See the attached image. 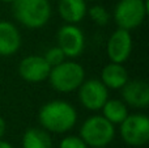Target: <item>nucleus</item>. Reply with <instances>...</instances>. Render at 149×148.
Returning <instances> with one entry per match:
<instances>
[{"mask_svg":"<svg viewBox=\"0 0 149 148\" xmlns=\"http://www.w3.org/2000/svg\"><path fill=\"white\" fill-rule=\"evenodd\" d=\"M79 100L85 109L97 112L109 100V89L97 79L84 80L79 87Z\"/></svg>","mask_w":149,"mask_h":148,"instance_id":"7","label":"nucleus"},{"mask_svg":"<svg viewBox=\"0 0 149 148\" xmlns=\"http://www.w3.org/2000/svg\"><path fill=\"white\" fill-rule=\"evenodd\" d=\"M21 47V33L10 21H0V57H10Z\"/></svg>","mask_w":149,"mask_h":148,"instance_id":"12","label":"nucleus"},{"mask_svg":"<svg viewBox=\"0 0 149 148\" xmlns=\"http://www.w3.org/2000/svg\"><path fill=\"white\" fill-rule=\"evenodd\" d=\"M43 58L50 64V67H55V66L60 64V63H63L65 60L64 52L62 51V49H60L59 46H54V47H51V49H49L45 52Z\"/></svg>","mask_w":149,"mask_h":148,"instance_id":"18","label":"nucleus"},{"mask_svg":"<svg viewBox=\"0 0 149 148\" xmlns=\"http://www.w3.org/2000/svg\"><path fill=\"white\" fill-rule=\"evenodd\" d=\"M86 13L89 15L90 20L94 24H97L98 26L107 25L109 20H110V15H109L107 9L102 5H93L92 8L86 10Z\"/></svg>","mask_w":149,"mask_h":148,"instance_id":"17","label":"nucleus"},{"mask_svg":"<svg viewBox=\"0 0 149 148\" xmlns=\"http://www.w3.org/2000/svg\"><path fill=\"white\" fill-rule=\"evenodd\" d=\"M58 46L64 52L65 58H77L85 47V37L76 24H65L58 31Z\"/></svg>","mask_w":149,"mask_h":148,"instance_id":"8","label":"nucleus"},{"mask_svg":"<svg viewBox=\"0 0 149 148\" xmlns=\"http://www.w3.org/2000/svg\"><path fill=\"white\" fill-rule=\"evenodd\" d=\"M0 148H13V146L10 143H8V142L0 139Z\"/></svg>","mask_w":149,"mask_h":148,"instance_id":"21","label":"nucleus"},{"mask_svg":"<svg viewBox=\"0 0 149 148\" xmlns=\"http://www.w3.org/2000/svg\"><path fill=\"white\" fill-rule=\"evenodd\" d=\"M55 1H59V0H55Z\"/></svg>","mask_w":149,"mask_h":148,"instance_id":"24","label":"nucleus"},{"mask_svg":"<svg viewBox=\"0 0 149 148\" xmlns=\"http://www.w3.org/2000/svg\"><path fill=\"white\" fill-rule=\"evenodd\" d=\"M122 97L126 105L136 109H147L149 105V85L144 80L127 81L122 87Z\"/></svg>","mask_w":149,"mask_h":148,"instance_id":"11","label":"nucleus"},{"mask_svg":"<svg viewBox=\"0 0 149 148\" xmlns=\"http://www.w3.org/2000/svg\"><path fill=\"white\" fill-rule=\"evenodd\" d=\"M101 148H106V147H101Z\"/></svg>","mask_w":149,"mask_h":148,"instance_id":"23","label":"nucleus"},{"mask_svg":"<svg viewBox=\"0 0 149 148\" xmlns=\"http://www.w3.org/2000/svg\"><path fill=\"white\" fill-rule=\"evenodd\" d=\"M51 87L60 93H70L82 84L85 80V71L81 64L72 60H64L63 63L51 67L47 77Z\"/></svg>","mask_w":149,"mask_h":148,"instance_id":"3","label":"nucleus"},{"mask_svg":"<svg viewBox=\"0 0 149 148\" xmlns=\"http://www.w3.org/2000/svg\"><path fill=\"white\" fill-rule=\"evenodd\" d=\"M38 121L41 127L49 133L63 134L74 127L77 122V112L70 102L54 100L39 109Z\"/></svg>","mask_w":149,"mask_h":148,"instance_id":"1","label":"nucleus"},{"mask_svg":"<svg viewBox=\"0 0 149 148\" xmlns=\"http://www.w3.org/2000/svg\"><path fill=\"white\" fill-rule=\"evenodd\" d=\"M102 115L113 125H120L128 115V108L126 102L120 100H107L102 106Z\"/></svg>","mask_w":149,"mask_h":148,"instance_id":"16","label":"nucleus"},{"mask_svg":"<svg viewBox=\"0 0 149 148\" xmlns=\"http://www.w3.org/2000/svg\"><path fill=\"white\" fill-rule=\"evenodd\" d=\"M58 10L67 24H77L86 16V0H59Z\"/></svg>","mask_w":149,"mask_h":148,"instance_id":"14","label":"nucleus"},{"mask_svg":"<svg viewBox=\"0 0 149 148\" xmlns=\"http://www.w3.org/2000/svg\"><path fill=\"white\" fill-rule=\"evenodd\" d=\"M0 1H3V3H7V4H10V3L13 1V0H0Z\"/></svg>","mask_w":149,"mask_h":148,"instance_id":"22","label":"nucleus"},{"mask_svg":"<svg viewBox=\"0 0 149 148\" xmlns=\"http://www.w3.org/2000/svg\"><path fill=\"white\" fill-rule=\"evenodd\" d=\"M148 13V0H119L114 8V20L118 28L132 30L144 22Z\"/></svg>","mask_w":149,"mask_h":148,"instance_id":"5","label":"nucleus"},{"mask_svg":"<svg viewBox=\"0 0 149 148\" xmlns=\"http://www.w3.org/2000/svg\"><path fill=\"white\" fill-rule=\"evenodd\" d=\"M12 13L15 18L29 29H39L51 17V4L49 0H13Z\"/></svg>","mask_w":149,"mask_h":148,"instance_id":"2","label":"nucleus"},{"mask_svg":"<svg viewBox=\"0 0 149 148\" xmlns=\"http://www.w3.org/2000/svg\"><path fill=\"white\" fill-rule=\"evenodd\" d=\"M59 148H89V147L86 146V143L80 136L71 135V136H65V138H63L60 140Z\"/></svg>","mask_w":149,"mask_h":148,"instance_id":"19","label":"nucleus"},{"mask_svg":"<svg viewBox=\"0 0 149 148\" xmlns=\"http://www.w3.org/2000/svg\"><path fill=\"white\" fill-rule=\"evenodd\" d=\"M22 148H52V139L45 128L31 127L24 133Z\"/></svg>","mask_w":149,"mask_h":148,"instance_id":"15","label":"nucleus"},{"mask_svg":"<svg viewBox=\"0 0 149 148\" xmlns=\"http://www.w3.org/2000/svg\"><path fill=\"white\" fill-rule=\"evenodd\" d=\"M101 81L107 89H122L128 81V71L122 63L110 62L102 68Z\"/></svg>","mask_w":149,"mask_h":148,"instance_id":"13","label":"nucleus"},{"mask_svg":"<svg viewBox=\"0 0 149 148\" xmlns=\"http://www.w3.org/2000/svg\"><path fill=\"white\" fill-rule=\"evenodd\" d=\"M115 136V127L103 115L89 117L80 128V138L88 147H107Z\"/></svg>","mask_w":149,"mask_h":148,"instance_id":"4","label":"nucleus"},{"mask_svg":"<svg viewBox=\"0 0 149 148\" xmlns=\"http://www.w3.org/2000/svg\"><path fill=\"white\" fill-rule=\"evenodd\" d=\"M120 136L124 143L140 147L149 140V118L145 114H131L120 123Z\"/></svg>","mask_w":149,"mask_h":148,"instance_id":"6","label":"nucleus"},{"mask_svg":"<svg viewBox=\"0 0 149 148\" xmlns=\"http://www.w3.org/2000/svg\"><path fill=\"white\" fill-rule=\"evenodd\" d=\"M132 36L130 30L118 28L110 36L107 41V57L110 62L114 63H124L130 58L132 52Z\"/></svg>","mask_w":149,"mask_h":148,"instance_id":"9","label":"nucleus"},{"mask_svg":"<svg viewBox=\"0 0 149 148\" xmlns=\"http://www.w3.org/2000/svg\"><path fill=\"white\" fill-rule=\"evenodd\" d=\"M51 67L42 55L25 57L18 64V75L28 83H41L50 75Z\"/></svg>","mask_w":149,"mask_h":148,"instance_id":"10","label":"nucleus"},{"mask_svg":"<svg viewBox=\"0 0 149 148\" xmlns=\"http://www.w3.org/2000/svg\"><path fill=\"white\" fill-rule=\"evenodd\" d=\"M4 134H5V121L0 117V139L4 136Z\"/></svg>","mask_w":149,"mask_h":148,"instance_id":"20","label":"nucleus"}]
</instances>
